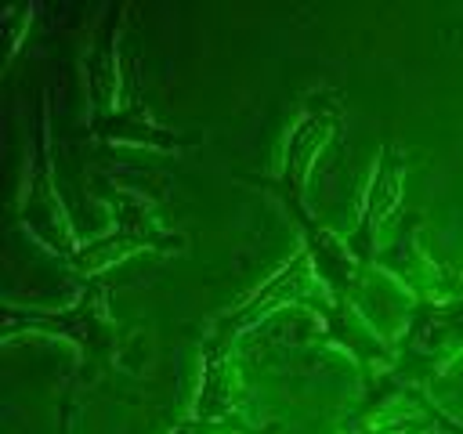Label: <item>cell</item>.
Masks as SVG:
<instances>
[{
  "mask_svg": "<svg viewBox=\"0 0 463 434\" xmlns=\"http://www.w3.org/2000/svg\"><path fill=\"white\" fill-rule=\"evenodd\" d=\"M459 351H463V282L423 257L420 275L412 278V307L394 344V365L380 373V380L365 391L358 412L365 416L387 398L423 391L434 376L449 369V362Z\"/></svg>",
  "mask_w": 463,
  "mask_h": 434,
  "instance_id": "cell-1",
  "label": "cell"
},
{
  "mask_svg": "<svg viewBox=\"0 0 463 434\" xmlns=\"http://www.w3.org/2000/svg\"><path fill=\"white\" fill-rule=\"evenodd\" d=\"M18 333H43L69 340L76 347V373L83 369L112 373L119 365V326L112 318V289L105 275L83 278L65 307H18L7 300L4 340H14Z\"/></svg>",
  "mask_w": 463,
  "mask_h": 434,
  "instance_id": "cell-2",
  "label": "cell"
},
{
  "mask_svg": "<svg viewBox=\"0 0 463 434\" xmlns=\"http://www.w3.org/2000/svg\"><path fill=\"white\" fill-rule=\"evenodd\" d=\"M105 199L112 206V228H105V231H98L90 239H80V246L65 260L76 275L98 278V275H105L112 264H119L130 253H141V250L174 253V250L184 246V235L181 231H170L141 192H134V188H112L109 184L105 188Z\"/></svg>",
  "mask_w": 463,
  "mask_h": 434,
  "instance_id": "cell-3",
  "label": "cell"
},
{
  "mask_svg": "<svg viewBox=\"0 0 463 434\" xmlns=\"http://www.w3.org/2000/svg\"><path fill=\"white\" fill-rule=\"evenodd\" d=\"M14 221L58 260H69L72 250L80 246V235L65 213L61 192H58V177H54V156H51V94L47 87L40 90V112H36V127H33V159H29V174L18 195V210Z\"/></svg>",
  "mask_w": 463,
  "mask_h": 434,
  "instance_id": "cell-4",
  "label": "cell"
},
{
  "mask_svg": "<svg viewBox=\"0 0 463 434\" xmlns=\"http://www.w3.org/2000/svg\"><path fill=\"white\" fill-rule=\"evenodd\" d=\"M286 304H304L311 311H318L326 304V286H322V278H318V271L311 264V253L304 246L271 278H264L253 293H246L235 307L217 315L206 336H213L221 344H235L242 333H250L257 322H264L271 311H279Z\"/></svg>",
  "mask_w": 463,
  "mask_h": 434,
  "instance_id": "cell-5",
  "label": "cell"
},
{
  "mask_svg": "<svg viewBox=\"0 0 463 434\" xmlns=\"http://www.w3.org/2000/svg\"><path fill=\"white\" fill-rule=\"evenodd\" d=\"M344 127V112L336 105V98L329 94H315L307 101V108L297 116L293 130L286 134V148H282V163H279V174L275 177H246L260 188H268L282 206H293V203H307V181H311V170H315V159L318 152L326 148V141L333 134H340Z\"/></svg>",
  "mask_w": 463,
  "mask_h": 434,
  "instance_id": "cell-6",
  "label": "cell"
},
{
  "mask_svg": "<svg viewBox=\"0 0 463 434\" xmlns=\"http://www.w3.org/2000/svg\"><path fill=\"white\" fill-rule=\"evenodd\" d=\"M286 213L293 217L297 231H300V246L311 253V264L326 286V297L333 304H358L362 289H365V278L373 268H362L358 257L351 253L347 239H340L336 231H329L311 210L307 203H293L286 206Z\"/></svg>",
  "mask_w": 463,
  "mask_h": 434,
  "instance_id": "cell-7",
  "label": "cell"
},
{
  "mask_svg": "<svg viewBox=\"0 0 463 434\" xmlns=\"http://www.w3.org/2000/svg\"><path fill=\"white\" fill-rule=\"evenodd\" d=\"M402 184H405V152L398 148V141H383L376 163H373V177H369V188L362 195V206H358V221L347 235V246L351 253L358 257L362 268H373L376 260V235L380 228L387 224V217L398 210V199H402Z\"/></svg>",
  "mask_w": 463,
  "mask_h": 434,
  "instance_id": "cell-8",
  "label": "cell"
},
{
  "mask_svg": "<svg viewBox=\"0 0 463 434\" xmlns=\"http://www.w3.org/2000/svg\"><path fill=\"white\" fill-rule=\"evenodd\" d=\"M322 318V340L344 347L358 369H362V380H365V391L380 380V373H387L394 365V344H387L373 326L369 318L362 315L358 304H333L326 297V304L315 311Z\"/></svg>",
  "mask_w": 463,
  "mask_h": 434,
  "instance_id": "cell-9",
  "label": "cell"
},
{
  "mask_svg": "<svg viewBox=\"0 0 463 434\" xmlns=\"http://www.w3.org/2000/svg\"><path fill=\"white\" fill-rule=\"evenodd\" d=\"M239 401H242V387H239L232 344L203 336V380L195 391L192 416H199V420H242Z\"/></svg>",
  "mask_w": 463,
  "mask_h": 434,
  "instance_id": "cell-10",
  "label": "cell"
},
{
  "mask_svg": "<svg viewBox=\"0 0 463 434\" xmlns=\"http://www.w3.org/2000/svg\"><path fill=\"white\" fill-rule=\"evenodd\" d=\"M123 7H112L105 25L98 29L90 51H87V98H90V119H105L119 108V29H123Z\"/></svg>",
  "mask_w": 463,
  "mask_h": 434,
  "instance_id": "cell-11",
  "label": "cell"
},
{
  "mask_svg": "<svg viewBox=\"0 0 463 434\" xmlns=\"http://www.w3.org/2000/svg\"><path fill=\"white\" fill-rule=\"evenodd\" d=\"M87 134L101 145H141V148H159V152H174V148L188 145V134L152 119L148 108H141V105L116 108L105 119H87Z\"/></svg>",
  "mask_w": 463,
  "mask_h": 434,
  "instance_id": "cell-12",
  "label": "cell"
},
{
  "mask_svg": "<svg viewBox=\"0 0 463 434\" xmlns=\"http://www.w3.org/2000/svg\"><path fill=\"white\" fill-rule=\"evenodd\" d=\"M427 430H434V420L423 409H412L394 420H369V423L354 427L351 434H427Z\"/></svg>",
  "mask_w": 463,
  "mask_h": 434,
  "instance_id": "cell-13",
  "label": "cell"
},
{
  "mask_svg": "<svg viewBox=\"0 0 463 434\" xmlns=\"http://www.w3.org/2000/svg\"><path fill=\"white\" fill-rule=\"evenodd\" d=\"M170 434H268V430H253L246 420H199L188 412Z\"/></svg>",
  "mask_w": 463,
  "mask_h": 434,
  "instance_id": "cell-14",
  "label": "cell"
},
{
  "mask_svg": "<svg viewBox=\"0 0 463 434\" xmlns=\"http://www.w3.org/2000/svg\"><path fill=\"white\" fill-rule=\"evenodd\" d=\"M58 434H76V401H72V387L61 398V420H58Z\"/></svg>",
  "mask_w": 463,
  "mask_h": 434,
  "instance_id": "cell-15",
  "label": "cell"
}]
</instances>
